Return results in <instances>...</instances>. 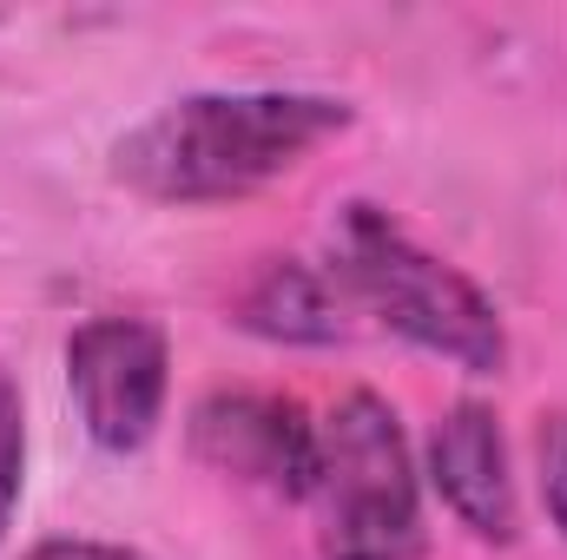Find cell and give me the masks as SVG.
<instances>
[{"instance_id": "obj_5", "label": "cell", "mask_w": 567, "mask_h": 560, "mask_svg": "<svg viewBox=\"0 0 567 560\" xmlns=\"http://www.w3.org/2000/svg\"><path fill=\"white\" fill-rule=\"evenodd\" d=\"M192 448L218 475L271 488L284 501H310L317 488V422L290 396L265 390H212L192 409Z\"/></svg>"}, {"instance_id": "obj_8", "label": "cell", "mask_w": 567, "mask_h": 560, "mask_svg": "<svg viewBox=\"0 0 567 560\" xmlns=\"http://www.w3.org/2000/svg\"><path fill=\"white\" fill-rule=\"evenodd\" d=\"M20 481H27V403H20V383L0 370V548L20 515Z\"/></svg>"}, {"instance_id": "obj_10", "label": "cell", "mask_w": 567, "mask_h": 560, "mask_svg": "<svg viewBox=\"0 0 567 560\" xmlns=\"http://www.w3.org/2000/svg\"><path fill=\"white\" fill-rule=\"evenodd\" d=\"M27 560H145V554L140 548H120V541H80V535H60V541L27 548Z\"/></svg>"}, {"instance_id": "obj_2", "label": "cell", "mask_w": 567, "mask_h": 560, "mask_svg": "<svg viewBox=\"0 0 567 560\" xmlns=\"http://www.w3.org/2000/svg\"><path fill=\"white\" fill-rule=\"evenodd\" d=\"M330 278L343 283L383 330L416 343L429 356L455 363L462 376L508 370V330L488 290L462 278L449 258L416 245L383 205H343L330 225Z\"/></svg>"}, {"instance_id": "obj_1", "label": "cell", "mask_w": 567, "mask_h": 560, "mask_svg": "<svg viewBox=\"0 0 567 560\" xmlns=\"http://www.w3.org/2000/svg\"><path fill=\"white\" fill-rule=\"evenodd\" d=\"M350 100L330 93H185L113 145V178L152 205H231L350 133Z\"/></svg>"}, {"instance_id": "obj_7", "label": "cell", "mask_w": 567, "mask_h": 560, "mask_svg": "<svg viewBox=\"0 0 567 560\" xmlns=\"http://www.w3.org/2000/svg\"><path fill=\"white\" fill-rule=\"evenodd\" d=\"M238 323L284 350H330L343 343V290L330 271L303 258H271L238 297Z\"/></svg>"}, {"instance_id": "obj_6", "label": "cell", "mask_w": 567, "mask_h": 560, "mask_svg": "<svg viewBox=\"0 0 567 560\" xmlns=\"http://www.w3.org/2000/svg\"><path fill=\"white\" fill-rule=\"evenodd\" d=\"M429 481L442 495V508L475 535L508 548L522 515H515V475H508V442L502 422L482 403H455L429 435Z\"/></svg>"}, {"instance_id": "obj_4", "label": "cell", "mask_w": 567, "mask_h": 560, "mask_svg": "<svg viewBox=\"0 0 567 560\" xmlns=\"http://www.w3.org/2000/svg\"><path fill=\"white\" fill-rule=\"evenodd\" d=\"M66 390L106 455H140L165 422L172 350L145 317H86L66 336Z\"/></svg>"}, {"instance_id": "obj_3", "label": "cell", "mask_w": 567, "mask_h": 560, "mask_svg": "<svg viewBox=\"0 0 567 560\" xmlns=\"http://www.w3.org/2000/svg\"><path fill=\"white\" fill-rule=\"evenodd\" d=\"M317 554L423 560V475L410 435L377 390H350L317 422Z\"/></svg>"}, {"instance_id": "obj_9", "label": "cell", "mask_w": 567, "mask_h": 560, "mask_svg": "<svg viewBox=\"0 0 567 560\" xmlns=\"http://www.w3.org/2000/svg\"><path fill=\"white\" fill-rule=\"evenodd\" d=\"M535 455H542V501H548V515L567 541V416H542Z\"/></svg>"}]
</instances>
